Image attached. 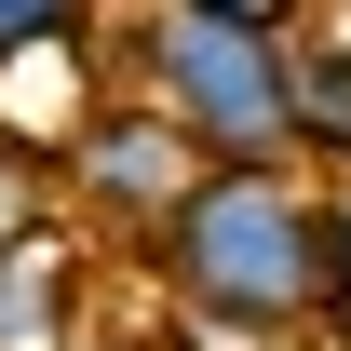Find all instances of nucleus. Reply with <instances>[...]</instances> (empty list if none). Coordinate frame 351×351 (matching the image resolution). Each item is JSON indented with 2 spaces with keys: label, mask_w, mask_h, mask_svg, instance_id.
<instances>
[{
  "label": "nucleus",
  "mask_w": 351,
  "mask_h": 351,
  "mask_svg": "<svg viewBox=\"0 0 351 351\" xmlns=\"http://www.w3.org/2000/svg\"><path fill=\"white\" fill-rule=\"evenodd\" d=\"M135 270L203 338H311V298H324V176L203 162L176 189V217L135 243Z\"/></svg>",
  "instance_id": "1"
},
{
  "label": "nucleus",
  "mask_w": 351,
  "mask_h": 351,
  "mask_svg": "<svg viewBox=\"0 0 351 351\" xmlns=\"http://www.w3.org/2000/svg\"><path fill=\"white\" fill-rule=\"evenodd\" d=\"M95 68L122 95H149L203 162H298V27H230V14L135 0L95 41Z\"/></svg>",
  "instance_id": "2"
},
{
  "label": "nucleus",
  "mask_w": 351,
  "mask_h": 351,
  "mask_svg": "<svg viewBox=\"0 0 351 351\" xmlns=\"http://www.w3.org/2000/svg\"><path fill=\"white\" fill-rule=\"evenodd\" d=\"M189 176H203V149H189L149 95L95 82V108L54 135V217L95 230V243H149V230L176 217V189H189Z\"/></svg>",
  "instance_id": "3"
},
{
  "label": "nucleus",
  "mask_w": 351,
  "mask_h": 351,
  "mask_svg": "<svg viewBox=\"0 0 351 351\" xmlns=\"http://www.w3.org/2000/svg\"><path fill=\"white\" fill-rule=\"evenodd\" d=\"M95 324V270L68 243V217L27 230V243H0V351H68Z\"/></svg>",
  "instance_id": "4"
},
{
  "label": "nucleus",
  "mask_w": 351,
  "mask_h": 351,
  "mask_svg": "<svg viewBox=\"0 0 351 351\" xmlns=\"http://www.w3.org/2000/svg\"><path fill=\"white\" fill-rule=\"evenodd\" d=\"M298 176H351V41L298 27Z\"/></svg>",
  "instance_id": "5"
},
{
  "label": "nucleus",
  "mask_w": 351,
  "mask_h": 351,
  "mask_svg": "<svg viewBox=\"0 0 351 351\" xmlns=\"http://www.w3.org/2000/svg\"><path fill=\"white\" fill-rule=\"evenodd\" d=\"M27 230H54V149L0 122V243H27Z\"/></svg>",
  "instance_id": "6"
},
{
  "label": "nucleus",
  "mask_w": 351,
  "mask_h": 351,
  "mask_svg": "<svg viewBox=\"0 0 351 351\" xmlns=\"http://www.w3.org/2000/svg\"><path fill=\"white\" fill-rule=\"evenodd\" d=\"M311 338L351 351V176H324V298H311Z\"/></svg>",
  "instance_id": "7"
},
{
  "label": "nucleus",
  "mask_w": 351,
  "mask_h": 351,
  "mask_svg": "<svg viewBox=\"0 0 351 351\" xmlns=\"http://www.w3.org/2000/svg\"><path fill=\"white\" fill-rule=\"evenodd\" d=\"M68 41H95V0H0V68L68 54Z\"/></svg>",
  "instance_id": "8"
},
{
  "label": "nucleus",
  "mask_w": 351,
  "mask_h": 351,
  "mask_svg": "<svg viewBox=\"0 0 351 351\" xmlns=\"http://www.w3.org/2000/svg\"><path fill=\"white\" fill-rule=\"evenodd\" d=\"M176 14H230V27H311V0H176Z\"/></svg>",
  "instance_id": "9"
},
{
  "label": "nucleus",
  "mask_w": 351,
  "mask_h": 351,
  "mask_svg": "<svg viewBox=\"0 0 351 351\" xmlns=\"http://www.w3.org/2000/svg\"><path fill=\"white\" fill-rule=\"evenodd\" d=\"M68 351H162V338H149V324H82Z\"/></svg>",
  "instance_id": "10"
},
{
  "label": "nucleus",
  "mask_w": 351,
  "mask_h": 351,
  "mask_svg": "<svg viewBox=\"0 0 351 351\" xmlns=\"http://www.w3.org/2000/svg\"><path fill=\"white\" fill-rule=\"evenodd\" d=\"M217 351H324V338H217Z\"/></svg>",
  "instance_id": "11"
}]
</instances>
